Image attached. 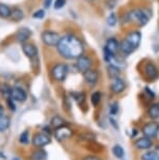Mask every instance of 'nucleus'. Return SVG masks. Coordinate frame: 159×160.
Masks as SVG:
<instances>
[{
	"label": "nucleus",
	"instance_id": "72a5a7b5",
	"mask_svg": "<svg viewBox=\"0 0 159 160\" xmlns=\"http://www.w3.org/2000/svg\"><path fill=\"white\" fill-rule=\"evenodd\" d=\"M65 4H66V0H56L53 7H55L56 10H60V8H64Z\"/></svg>",
	"mask_w": 159,
	"mask_h": 160
},
{
	"label": "nucleus",
	"instance_id": "a19ab883",
	"mask_svg": "<svg viewBox=\"0 0 159 160\" xmlns=\"http://www.w3.org/2000/svg\"><path fill=\"white\" fill-rule=\"evenodd\" d=\"M110 122H111V125H112V126H114V127H115V129H118V126H117V125H116V122H115V120H114V119L110 118Z\"/></svg>",
	"mask_w": 159,
	"mask_h": 160
},
{
	"label": "nucleus",
	"instance_id": "f3484780",
	"mask_svg": "<svg viewBox=\"0 0 159 160\" xmlns=\"http://www.w3.org/2000/svg\"><path fill=\"white\" fill-rule=\"evenodd\" d=\"M31 36H32L31 29H28L26 28H22L18 29V32H16V36H15V37H16V40L19 42V43L23 44L31 38Z\"/></svg>",
	"mask_w": 159,
	"mask_h": 160
},
{
	"label": "nucleus",
	"instance_id": "4c0bfd02",
	"mask_svg": "<svg viewBox=\"0 0 159 160\" xmlns=\"http://www.w3.org/2000/svg\"><path fill=\"white\" fill-rule=\"evenodd\" d=\"M83 160H102V159L98 158L97 156H86L85 158H83Z\"/></svg>",
	"mask_w": 159,
	"mask_h": 160
},
{
	"label": "nucleus",
	"instance_id": "b1692460",
	"mask_svg": "<svg viewBox=\"0 0 159 160\" xmlns=\"http://www.w3.org/2000/svg\"><path fill=\"white\" fill-rule=\"evenodd\" d=\"M12 14V8L8 7L7 4L4 3H0V17L1 18H10Z\"/></svg>",
	"mask_w": 159,
	"mask_h": 160
},
{
	"label": "nucleus",
	"instance_id": "7ed1b4c3",
	"mask_svg": "<svg viewBox=\"0 0 159 160\" xmlns=\"http://www.w3.org/2000/svg\"><path fill=\"white\" fill-rule=\"evenodd\" d=\"M105 55L104 58L107 62H110V60L114 59L119 51V43L115 38H110L106 41V45L104 48Z\"/></svg>",
	"mask_w": 159,
	"mask_h": 160
},
{
	"label": "nucleus",
	"instance_id": "423d86ee",
	"mask_svg": "<svg viewBox=\"0 0 159 160\" xmlns=\"http://www.w3.org/2000/svg\"><path fill=\"white\" fill-rule=\"evenodd\" d=\"M42 42L48 47H56L57 44L59 43L61 36H60L57 32L52 31H45L42 32L41 35Z\"/></svg>",
	"mask_w": 159,
	"mask_h": 160
},
{
	"label": "nucleus",
	"instance_id": "f704fd0d",
	"mask_svg": "<svg viewBox=\"0 0 159 160\" xmlns=\"http://www.w3.org/2000/svg\"><path fill=\"white\" fill-rule=\"evenodd\" d=\"M44 16H45V12L43 10H38L32 14V17L35 19H42V18H44Z\"/></svg>",
	"mask_w": 159,
	"mask_h": 160
},
{
	"label": "nucleus",
	"instance_id": "4468645a",
	"mask_svg": "<svg viewBox=\"0 0 159 160\" xmlns=\"http://www.w3.org/2000/svg\"><path fill=\"white\" fill-rule=\"evenodd\" d=\"M125 39L135 48V49H137L140 45V42H142V32L138 31L131 32L126 36Z\"/></svg>",
	"mask_w": 159,
	"mask_h": 160
},
{
	"label": "nucleus",
	"instance_id": "1a4fd4ad",
	"mask_svg": "<svg viewBox=\"0 0 159 160\" xmlns=\"http://www.w3.org/2000/svg\"><path fill=\"white\" fill-rule=\"evenodd\" d=\"M142 134L146 137L154 138L158 135L159 133V123L157 122H152L149 123H146L142 129Z\"/></svg>",
	"mask_w": 159,
	"mask_h": 160
},
{
	"label": "nucleus",
	"instance_id": "dca6fc26",
	"mask_svg": "<svg viewBox=\"0 0 159 160\" xmlns=\"http://www.w3.org/2000/svg\"><path fill=\"white\" fill-rule=\"evenodd\" d=\"M134 146L138 150H150L153 147V141L151 140V138L143 136L135 141Z\"/></svg>",
	"mask_w": 159,
	"mask_h": 160
},
{
	"label": "nucleus",
	"instance_id": "473e14b6",
	"mask_svg": "<svg viewBox=\"0 0 159 160\" xmlns=\"http://www.w3.org/2000/svg\"><path fill=\"white\" fill-rule=\"evenodd\" d=\"M119 111V106L117 102H112L110 105V114L111 115H116Z\"/></svg>",
	"mask_w": 159,
	"mask_h": 160
},
{
	"label": "nucleus",
	"instance_id": "412c9836",
	"mask_svg": "<svg viewBox=\"0 0 159 160\" xmlns=\"http://www.w3.org/2000/svg\"><path fill=\"white\" fill-rule=\"evenodd\" d=\"M31 133H29V130H24L23 132H21V134L18 137V141H19L20 144L22 146H27V144L31 143Z\"/></svg>",
	"mask_w": 159,
	"mask_h": 160
},
{
	"label": "nucleus",
	"instance_id": "4be33fe9",
	"mask_svg": "<svg viewBox=\"0 0 159 160\" xmlns=\"http://www.w3.org/2000/svg\"><path fill=\"white\" fill-rule=\"evenodd\" d=\"M148 115L151 119H159V104H152L148 109Z\"/></svg>",
	"mask_w": 159,
	"mask_h": 160
},
{
	"label": "nucleus",
	"instance_id": "2eb2a0df",
	"mask_svg": "<svg viewBox=\"0 0 159 160\" xmlns=\"http://www.w3.org/2000/svg\"><path fill=\"white\" fill-rule=\"evenodd\" d=\"M22 51L29 59H34L38 56V48L36 47L34 44L27 43V42L22 44Z\"/></svg>",
	"mask_w": 159,
	"mask_h": 160
},
{
	"label": "nucleus",
	"instance_id": "c9c22d12",
	"mask_svg": "<svg viewBox=\"0 0 159 160\" xmlns=\"http://www.w3.org/2000/svg\"><path fill=\"white\" fill-rule=\"evenodd\" d=\"M145 92H146L147 96H149V98H151V99L155 98V93L153 92L151 89H150V87H146V88H145Z\"/></svg>",
	"mask_w": 159,
	"mask_h": 160
},
{
	"label": "nucleus",
	"instance_id": "2f4dec72",
	"mask_svg": "<svg viewBox=\"0 0 159 160\" xmlns=\"http://www.w3.org/2000/svg\"><path fill=\"white\" fill-rule=\"evenodd\" d=\"M5 102H7V108L10 109L11 111H13V112H15L17 109L16 107V104H15V101L13 98H11V96H8V98H5Z\"/></svg>",
	"mask_w": 159,
	"mask_h": 160
},
{
	"label": "nucleus",
	"instance_id": "79ce46f5",
	"mask_svg": "<svg viewBox=\"0 0 159 160\" xmlns=\"http://www.w3.org/2000/svg\"><path fill=\"white\" fill-rule=\"evenodd\" d=\"M4 114V110H3V107H2V105H0V116L3 115Z\"/></svg>",
	"mask_w": 159,
	"mask_h": 160
},
{
	"label": "nucleus",
	"instance_id": "f8f14e48",
	"mask_svg": "<svg viewBox=\"0 0 159 160\" xmlns=\"http://www.w3.org/2000/svg\"><path fill=\"white\" fill-rule=\"evenodd\" d=\"M83 78L85 80V83L88 84L89 86H95L98 82V72L93 69H88L83 73Z\"/></svg>",
	"mask_w": 159,
	"mask_h": 160
},
{
	"label": "nucleus",
	"instance_id": "ddd939ff",
	"mask_svg": "<svg viewBox=\"0 0 159 160\" xmlns=\"http://www.w3.org/2000/svg\"><path fill=\"white\" fill-rule=\"evenodd\" d=\"M145 74L149 81H155L159 77V70L157 66L153 63H147L145 66Z\"/></svg>",
	"mask_w": 159,
	"mask_h": 160
},
{
	"label": "nucleus",
	"instance_id": "e433bc0d",
	"mask_svg": "<svg viewBox=\"0 0 159 160\" xmlns=\"http://www.w3.org/2000/svg\"><path fill=\"white\" fill-rule=\"evenodd\" d=\"M42 132H44V133H46V134H48L52 136V131L50 130V128L48 126L47 127H43V129H42Z\"/></svg>",
	"mask_w": 159,
	"mask_h": 160
},
{
	"label": "nucleus",
	"instance_id": "39448f33",
	"mask_svg": "<svg viewBox=\"0 0 159 160\" xmlns=\"http://www.w3.org/2000/svg\"><path fill=\"white\" fill-rule=\"evenodd\" d=\"M68 66L64 63H58L52 68V77L57 82H64L68 74Z\"/></svg>",
	"mask_w": 159,
	"mask_h": 160
},
{
	"label": "nucleus",
	"instance_id": "9d476101",
	"mask_svg": "<svg viewBox=\"0 0 159 160\" xmlns=\"http://www.w3.org/2000/svg\"><path fill=\"white\" fill-rule=\"evenodd\" d=\"M127 84H126L124 78H122L121 77L111 78V84H110V90L115 94H119V93L124 92Z\"/></svg>",
	"mask_w": 159,
	"mask_h": 160
},
{
	"label": "nucleus",
	"instance_id": "aec40b11",
	"mask_svg": "<svg viewBox=\"0 0 159 160\" xmlns=\"http://www.w3.org/2000/svg\"><path fill=\"white\" fill-rule=\"evenodd\" d=\"M10 127H11V117L8 115H5V114L0 116V133L7 131Z\"/></svg>",
	"mask_w": 159,
	"mask_h": 160
},
{
	"label": "nucleus",
	"instance_id": "58836bf2",
	"mask_svg": "<svg viewBox=\"0 0 159 160\" xmlns=\"http://www.w3.org/2000/svg\"><path fill=\"white\" fill-rule=\"evenodd\" d=\"M52 4V0H44V8H48Z\"/></svg>",
	"mask_w": 159,
	"mask_h": 160
},
{
	"label": "nucleus",
	"instance_id": "0eeeda50",
	"mask_svg": "<svg viewBox=\"0 0 159 160\" xmlns=\"http://www.w3.org/2000/svg\"><path fill=\"white\" fill-rule=\"evenodd\" d=\"M53 135H55V138L59 141H64V140H68L72 137L73 135V131L70 127H68L67 125H63L59 128H56L55 131H53Z\"/></svg>",
	"mask_w": 159,
	"mask_h": 160
},
{
	"label": "nucleus",
	"instance_id": "c03bdc74",
	"mask_svg": "<svg viewBox=\"0 0 159 160\" xmlns=\"http://www.w3.org/2000/svg\"><path fill=\"white\" fill-rule=\"evenodd\" d=\"M85 1H87V2H93L94 0H85Z\"/></svg>",
	"mask_w": 159,
	"mask_h": 160
},
{
	"label": "nucleus",
	"instance_id": "bb28decb",
	"mask_svg": "<svg viewBox=\"0 0 159 160\" xmlns=\"http://www.w3.org/2000/svg\"><path fill=\"white\" fill-rule=\"evenodd\" d=\"M140 159L142 160H159V156L154 151H148V152L143 153L142 155L140 156Z\"/></svg>",
	"mask_w": 159,
	"mask_h": 160
},
{
	"label": "nucleus",
	"instance_id": "c756f323",
	"mask_svg": "<svg viewBox=\"0 0 159 160\" xmlns=\"http://www.w3.org/2000/svg\"><path fill=\"white\" fill-rule=\"evenodd\" d=\"M72 98L76 99L77 102L79 105H82L84 102H85V93H83V92H76V93H72Z\"/></svg>",
	"mask_w": 159,
	"mask_h": 160
},
{
	"label": "nucleus",
	"instance_id": "393cba45",
	"mask_svg": "<svg viewBox=\"0 0 159 160\" xmlns=\"http://www.w3.org/2000/svg\"><path fill=\"white\" fill-rule=\"evenodd\" d=\"M112 153H113V155L118 159H122L125 157V150L121 144H115V146L112 148Z\"/></svg>",
	"mask_w": 159,
	"mask_h": 160
},
{
	"label": "nucleus",
	"instance_id": "a878e982",
	"mask_svg": "<svg viewBox=\"0 0 159 160\" xmlns=\"http://www.w3.org/2000/svg\"><path fill=\"white\" fill-rule=\"evenodd\" d=\"M50 125H52V128H59V127H61L63 125H66V122H65V119L64 118H62L61 116H59V115H55L52 118V120H50Z\"/></svg>",
	"mask_w": 159,
	"mask_h": 160
},
{
	"label": "nucleus",
	"instance_id": "5701e85b",
	"mask_svg": "<svg viewBox=\"0 0 159 160\" xmlns=\"http://www.w3.org/2000/svg\"><path fill=\"white\" fill-rule=\"evenodd\" d=\"M107 72H108V75H109L110 78H117V77L121 75V69H119L117 66L114 65V64L108 65Z\"/></svg>",
	"mask_w": 159,
	"mask_h": 160
},
{
	"label": "nucleus",
	"instance_id": "a211bd4d",
	"mask_svg": "<svg viewBox=\"0 0 159 160\" xmlns=\"http://www.w3.org/2000/svg\"><path fill=\"white\" fill-rule=\"evenodd\" d=\"M47 152L43 148H35L29 155V160H46Z\"/></svg>",
	"mask_w": 159,
	"mask_h": 160
},
{
	"label": "nucleus",
	"instance_id": "6ab92c4d",
	"mask_svg": "<svg viewBox=\"0 0 159 160\" xmlns=\"http://www.w3.org/2000/svg\"><path fill=\"white\" fill-rule=\"evenodd\" d=\"M23 18H24V13H23V11L21 10L20 8L15 7L12 8V14L10 17V19L12 21H14V22H19Z\"/></svg>",
	"mask_w": 159,
	"mask_h": 160
},
{
	"label": "nucleus",
	"instance_id": "20e7f679",
	"mask_svg": "<svg viewBox=\"0 0 159 160\" xmlns=\"http://www.w3.org/2000/svg\"><path fill=\"white\" fill-rule=\"evenodd\" d=\"M31 143L34 148H44L52 143V138H50V135L46 134V133L42 131L36 132L32 135Z\"/></svg>",
	"mask_w": 159,
	"mask_h": 160
},
{
	"label": "nucleus",
	"instance_id": "c85d7f7f",
	"mask_svg": "<svg viewBox=\"0 0 159 160\" xmlns=\"http://www.w3.org/2000/svg\"><path fill=\"white\" fill-rule=\"evenodd\" d=\"M102 99V93L100 91H95L90 96V101H91V104L93 106H98V104L101 102Z\"/></svg>",
	"mask_w": 159,
	"mask_h": 160
},
{
	"label": "nucleus",
	"instance_id": "6e6552de",
	"mask_svg": "<svg viewBox=\"0 0 159 160\" xmlns=\"http://www.w3.org/2000/svg\"><path fill=\"white\" fill-rule=\"evenodd\" d=\"M91 66H92V60L88 56L82 55L80 58H77L76 60V68L77 71L81 72V73H84L85 71L90 69Z\"/></svg>",
	"mask_w": 159,
	"mask_h": 160
},
{
	"label": "nucleus",
	"instance_id": "37998d69",
	"mask_svg": "<svg viewBox=\"0 0 159 160\" xmlns=\"http://www.w3.org/2000/svg\"><path fill=\"white\" fill-rule=\"evenodd\" d=\"M12 160H21L19 157H13V158H12Z\"/></svg>",
	"mask_w": 159,
	"mask_h": 160
},
{
	"label": "nucleus",
	"instance_id": "ea45409f",
	"mask_svg": "<svg viewBox=\"0 0 159 160\" xmlns=\"http://www.w3.org/2000/svg\"><path fill=\"white\" fill-rule=\"evenodd\" d=\"M0 158H1L2 160H5L7 159V156H5V153L2 152V151H0Z\"/></svg>",
	"mask_w": 159,
	"mask_h": 160
},
{
	"label": "nucleus",
	"instance_id": "cd10ccee",
	"mask_svg": "<svg viewBox=\"0 0 159 160\" xmlns=\"http://www.w3.org/2000/svg\"><path fill=\"white\" fill-rule=\"evenodd\" d=\"M11 89H12V87L8 86L7 84H4V83L0 84V94H1V96H3L4 98L11 96Z\"/></svg>",
	"mask_w": 159,
	"mask_h": 160
},
{
	"label": "nucleus",
	"instance_id": "f257e3e1",
	"mask_svg": "<svg viewBox=\"0 0 159 160\" xmlns=\"http://www.w3.org/2000/svg\"><path fill=\"white\" fill-rule=\"evenodd\" d=\"M56 47L59 55L66 60H77L85 51L82 40L71 34L61 37Z\"/></svg>",
	"mask_w": 159,
	"mask_h": 160
},
{
	"label": "nucleus",
	"instance_id": "9b49d317",
	"mask_svg": "<svg viewBox=\"0 0 159 160\" xmlns=\"http://www.w3.org/2000/svg\"><path fill=\"white\" fill-rule=\"evenodd\" d=\"M11 98L17 102H24L27 99V93L21 87L15 86L11 89Z\"/></svg>",
	"mask_w": 159,
	"mask_h": 160
},
{
	"label": "nucleus",
	"instance_id": "7c9ffc66",
	"mask_svg": "<svg viewBox=\"0 0 159 160\" xmlns=\"http://www.w3.org/2000/svg\"><path fill=\"white\" fill-rule=\"evenodd\" d=\"M116 22H117V18H116V15L114 13H111L107 18V24L111 28L116 25Z\"/></svg>",
	"mask_w": 159,
	"mask_h": 160
},
{
	"label": "nucleus",
	"instance_id": "f03ea898",
	"mask_svg": "<svg viewBox=\"0 0 159 160\" xmlns=\"http://www.w3.org/2000/svg\"><path fill=\"white\" fill-rule=\"evenodd\" d=\"M150 20L149 14L143 10H133L127 14L128 22H135L139 26H145Z\"/></svg>",
	"mask_w": 159,
	"mask_h": 160
}]
</instances>
